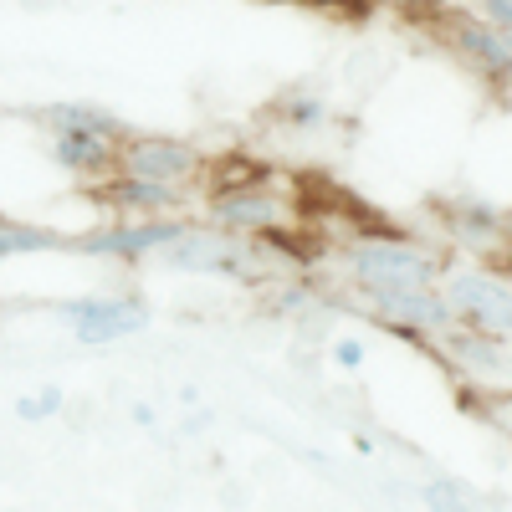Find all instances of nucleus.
I'll list each match as a JSON object with an SVG mask.
<instances>
[{
    "mask_svg": "<svg viewBox=\"0 0 512 512\" xmlns=\"http://www.w3.org/2000/svg\"><path fill=\"white\" fill-rule=\"evenodd\" d=\"M190 216H108L93 231L72 236V256H88V262H108V267H139L185 231Z\"/></svg>",
    "mask_w": 512,
    "mask_h": 512,
    "instance_id": "obj_8",
    "label": "nucleus"
},
{
    "mask_svg": "<svg viewBox=\"0 0 512 512\" xmlns=\"http://www.w3.org/2000/svg\"><path fill=\"white\" fill-rule=\"evenodd\" d=\"M57 323L67 328V338L77 349H118L128 338L149 333L154 308L149 297L134 287H93V292H72L52 303Z\"/></svg>",
    "mask_w": 512,
    "mask_h": 512,
    "instance_id": "obj_6",
    "label": "nucleus"
},
{
    "mask_svg": "<svg viewBox=\"0 0 512 512\" xmlns=\"http://www.w3.org/2000/svg\"><path fill=\"white\" fill-rule=\"evenodd\" d=\"M369 323H379L384 333L410 338V344H436L441 333H451V308L441 287H405V292H374L354 303Z\"/></svg>",
    "mask_w": 512,
    "mask_h": 512,
    "instance_id": "obj_11",
    "label": "nucleus"
},
{
    "mask_svg": "<svg viewBox=\"0 0 512 512\" xmlns=\"http://www.w3.org/2000/svg\"><path fill=\"white\" fill-rule=\"evenodd\" d=\"M441 241H420L400 231H359L333 251V272H338V303H359L374 292H405V287H436L446 267Z\"/></svg>",
    "mask_w": 512,
    "mask_h": 512,
    "instance_id": "obj_1",
    "label": "nucleus"
},
{
    "mask_svg": "<svg viewBox=\"0 0 512 512\" xmlns=\"http://www.w3.org/2000/svg\"><path fill=\"white\" fill-rule=\"evenodd\" d=\"M436 287L446 297L456 328H472V333H487V338L512 344V267L446 256Z\"/></svg>",
    "mask_w": 512,
    "mask_h": 512,
    "instance_id": "obj_5",
    "label": "nucleus"
},
{
    "mask_svg": "<svg viewBox=\"0 0 512 512\" xmlns=\"http://www.w3.org/2000/svg\"><path fill=\"white\" fill-rule=\"evenodd\" d=\"M62 410H67V390H62V384H41V390H31V395L16 400V420L21 425H47Z\"/></svg>",
    "mask_w": 512,
    "mask_h": 512,
    "instance_id": "obj_17",
    "label": "nucleus"
},
{
    "mask_svg": "<svg viewBox=\"0 0 512 512\" xmlns=\"http://www.w3.org/2000/svg\"><path fill=\"white\" fill-rule=\"evenodd\" d=\"M420 507L425 512H482V497L466 487V482H456V477H431V482H420Z\"/></svg>",
    "mask_w": 512,
    "mask_h": 512,
    "instance_id": "obj_16",
    "label": "nucleus"
},
{
    "mask_svg": "<svg viewBox=\"0 0 512 512\" xmlns=\"http://www.w3.org/2000/svg\"><path fill=\"white\" fill-rule=\"evenodd\" d=\"M436 221L456 256L512 267V205H497L492 195H446L436 205Z\"/></svg>",
    "mask_w": 512,
    "mask_h": 512,
    "instance_id": "obj_7",
    "label": "nucleus"
},
{
    "mask_svg": "<svg viewBox=\"0 0 512 512\" xmlns=\"http://www.w3.org/2000/svg\"><path fill=\"white\" fill-rule=\"evenodd\" d=\"M482 415L497 425L502 436H512V390H487V400H482Z\"/></svg>",
    "mask_w": 512,
    "mask_h": 512,
    "instance_id": "obj_20",
    "label": "nucleus"
},
{
    "mask_svg": "<svg viewBox=\"0 0 512 512\" xmlns=\"http://www.w3.org/2000/svg\"><path fill=\"white\" fill-rule=\"evenodd\" d=\"M154 262L164 272H180V277H221V282L256 287V282H267L272 251L256 246V241H241V236L210 226V221H185V231L169 241Z\"/></svg>",
    "mask_w": 512,
    "mask_h": 512,
    "instance_id": "obj_4",
    "label": "nucleus"
},
{
    "mask_svg": "<svg viewBox=\"0 0 512 512\" xmlns=\"http://www.w3.org/2000/svg\"><path fill=\"white\" fill-rule=\"evenodd\" d=\"M67 246H72V236H62V231H52V226L0 216V267L21 262V256H52V251H67Z\"/></svg>",
    "mask_w": 512,
    "mask_h": 512,
    "instance_id": "obj_15",
    "label": "nucleus"
},
{
    "mask_svg": "<svg viewBox=\"0 0 512 512\" xmlns=\"http://www.w3.org/2000/svg\"><path fill=\"white\" fill-rule=\"evenodd\" d=\"M328 364H333L338 374H359V369L369 364V338H359V333H333V338H328Z\"/></svg>",
    "mask_w": 512,
    "mask_h": 512,
    "instance_id": "obj_18",
    "label": "nucleus"
},
{
    "mask_svg": "<svg viewBox=\"0 0 512 512\" xmlns=\"http://www.w3.org/2000/svg\"><path fill=\"white\" fill-rule=\"evenodd\" d=\"M431 31L441 36V47L456 52L461 67H472L492 88H512V31H497L477 21L472 11H431Z\"/></svg>",
    "mask_w": 512,
    "mask_h": 512,
    "instance_id": "obj_10",
    "label": "nucleus"
},
{
    "mask_svg": "<svg viewBox=\"0 0 512 512\" xmlns=\"http://www.w3.org/2000/svg\"><path fill=\"white\" fill-rule=\"evenodd\" d=\"M461 11H472L477 21H487L497 31H512V0H466Z\"/></svg>",
    "mask_w": 512,
    "mask_h": 512,
    "instance_id": "obj_19",
    "label": "nucleus"
},
{
    "mask_svg": "<svg viewBox=\"0 0 512 512\" xmlns=\"http://www.w3.org/2000/svg\"><path fill=\"white\" fill-rule=\"evenodd\" d=\"M36 128L47 139V154L62 175L82 180V185H103L113 180L118 169V144L128 139V123L88 98H57V103H41L36 108Z\"/></svg>",
    "mask_w": 512,
    "mask_h": 512,
    "instance_id": "obj_2",
    "label": "nucleus"
},
{
    "mask_svg": "<svg viewBox=\"0 0 512 512\" xmlns=\"http://www.w3.org/2000/svg\"><path fill=\"white\" fill-rule=\"evenodd\" d=\"M297 210L303 205L277 175H241L205 195V221L256 246H282L297 231Z\"/></svg>",
    "mask_w": 512,
    "mask_h": 512,
    "instance_id": "obj_3",
    "label": "nucleus"
},
{
    "mask_svg": "<svg viewBox=\"0 0 512 512\" xmlns=\"http://www.w3.org/2000/svg\"><path fill=\"white\" fill-rule=\"evenodd\" d=\"M272 123L287 128V134H318V128L333 123V98L318 82H287L272 98Z\"/></svg>",
    "mask_w": 512,
    "mask_h": 512,
    "instance_id": "obj_14",
    "label": "nucleus"
},
{
    "mask_svg": "<svg viewBox=\"0 0 512 512\" xmlns=\"http://www.w3.org/2000/svg\"><path fill=\"white\" fill-rule=\"evenodd\" d=\"M128 420H134L139 431H154V425H159V410H154V405H134V410H128Z\"/></svg>",
    "mask_w": 512,
    "mask_h": 512,
    "instance_id": "obj_21",
    "label": "nucleus"
},
{
    "mask_svg": "<svg viewBox=\"0 0 512 512\" xmlns=\"http://www.w3.org/2000/svg\"><path fill=\"white\" fill-rule=\"evenodd\" d=\"M205 149L180 139V134H139L128 128V139L118 144V169L113 175H128V180H149V185H169V190H195L205 180Z\"/></svg>",
    "mask_w": 512,
    "mask_h": 512,
    "instance_id": "obj_9",
    "label": "nucleus"
},
{
    "mask_svg": "<svg viewBox=\"0 0 512 512\" xmlns=\"http://www.w3.org/2000/svg\"><path fill=\"white\" fill-rule=\"evenodd\" d=\"M98 200L108 216H180L190 205L185 190H169V185H149V180H128V175H113L98 185Z\"/></svg>",
    "mask_w": 512,
    "mask_h": 512,
    "instance_id": "obj_13",
    "label": "nucleus"
},
{
    "mask_svg": "<svg viewBox=\"0 0 512 512\" xmlns=\"http://www.w3.org/2000/svg\"><path fill=\"white\" fill-rule=\"evenodd\" d=\"M456 374L487 384V390H512V344H502V338H487V333H472V328H451L441 333L431 344Z\"/></svg>",
    "mask_w": 512,
    "mask_h": 512,
    "instance_id": "obj_12",
    "label": "nucleus"
}]
</instances>
